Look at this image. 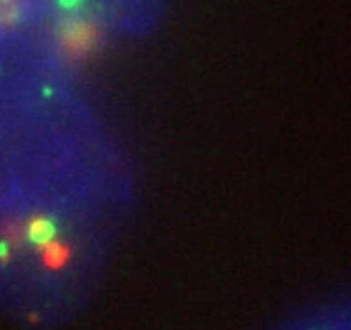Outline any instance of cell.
<instances>
[{
    "mask_svg": "<svg viewBox=\"0 0 351 330\" xmlns=\"http://www.w3.org/2000/svg\"><path fill=\"white\" fill-rule=\"evenodd\" d=\"M57 219L53 214L43 212L39 215H34L27 223V239L32 246H46L57 235Z\"/></svg>",
    "mask_w": 351,
    "mask_h": 330,
    "instance_id": "6da1fadb",
    "label": "cell"
}]
</instances>
